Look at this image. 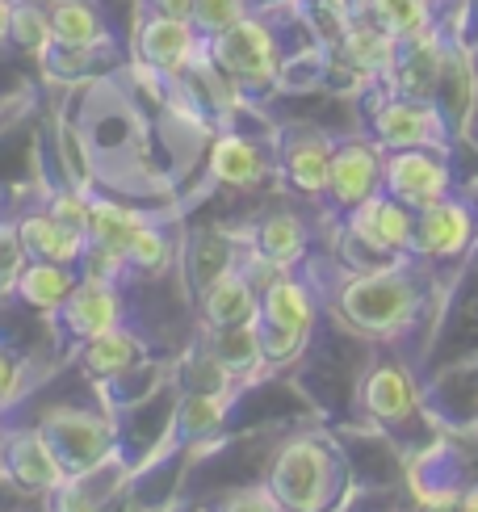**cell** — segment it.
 Here are the masks:
<instances>
[{"label": "cell", "mask_w": 478, "mask_h": 512, "mask_svg": "<svg viewBox=\"0 0 478 512\" xmlns=\"http://www.w3.org/2000/svg\"><path fill=\"white\" fill-rule=\"evenodd\" d=\"M269 492L286 512H332L344 492V462L328 441L294 437L269 466Z\"/></svg>", "instance_id": "cell-1"}, {"label": "cell", "mask_w": 478, "mask_h": 512, "mask_svg": "<svg viewBox=\"0 0 478 512\" xmlns=\"http://www.w3.org/2000/svg\"><path fill=\"white\" fill-rule=\"evenodd\" d=\"M340 315L365 336H395L416 319L424 303V286L403 261L386 269H369L344 282L340 290Z\"/></svg>", "instance_id": "cell-2"}, {"label": "cell", "mask_w": 478, "mask_h": 512, "mask_svg": "<svg viewBox=\"0 0 478 512\" xmlns=\"http://www.w3.org/2000/svg\"><path fill=\"white\" fill-rule=\"evenodd\" d=\"M206 55L214 59V68L244 93H269L281 76V55H277L273 30L260 17H244L227 34L210 38Z\"/></svg>", "instance_id": "cell-3"}, {"label": "cell", "mask_w": 478, "mask_h": 512, "mask_svg": "<svg viewBox=\"0 0 478 512\" xmlns=\"http://www.w3.org/2000/svg\"><path fill=\"white\" fill-rule=\"evenodd\" d=\"M38 429L55 450V458L68 466L72 479L101 471L105 458L114 454V429L84 408H55V412H47V420H42Z\"/></svg>", "instance_id": "cell-4"}, {"label": "cell", "mask_w": 478, "mask_h": 512, "mask_svg": "<svg viewBox=\"0 0 478 512\" xmlns=\"http://www.w3.org/2000/svg\"><path fill=\"white\" fill-rule=\"evenodd\" d=\"M369 131L386 152H407V147H441L445 152V114L437 110V101L390 93L369 110Z\"/></svg>", "instance_id": "cell-5"}, {"label": "cell", "mask_w": 478, "mask_h": 512, "mask_svg": "<svg viewBox=\"0 0 478 512\" xmlns=\"http://www.w3.org/2000/svg\"><path fill=\"white\" fill-rule=\"evenodd\" d=\"M344 219H349L344 223L349 240L361 244L365 252H374L382 265H395L403 252H411V240H416V210L390 194L369 198L365 206L349 210Z\"/></svg>", "instance_id": "cell-6"}, {"label": "cell", "mask_w": 478, "mask_h": 512, "mask_svg": "<svg viewBox=\"0 0 478 512\" xmlns=\"http://www.w3.org/2000/svg\"><path fill=\"white\" fill-rule=\"evenodd\" d=\"M382 194L399 198L411 210H424L432 202L449 198V164L441 147H407V152L386 156L382 173Z\"/></svg>", "instance_id": "cell-7"}, {"label": "cell", "mask_w": 478, "mask_h": 512, "mask_svg": "<svg viewBox=\"0 0 478 512\" xmlns=\"http://www.w3.org/2000/svg\"><path fill=\"white\" fill-rule=\"evenodd\" d=\"M332 156H336V139H328L319 126H286L277 139V168L286 185L298 189L302 198L328 194Z\"/></svg>", "instance_id": "cell-8"}, {"label": "cell", "mask_w": 478, "mask_h": 512, "mask_svg": "<svg viewBox=\"0 0 478 512\" xmlns=\"http://www.w3.org/2000/svg\"><path fill=\"white\" fill-rule=\"evenodd\" d=\"M382 173H386V156L378 152V143H369V139L336 143L328 202L340 210V215H349V210H357L369 198L382 194Z\"/></svg>", "instance_id": "cell-9"}, {"label": "cell", "mask_w": 478, "mask_h": 512, "mask_svg": "<svg viewBox=\"0 0 478 512\" xmlns=\"http://www.w3.org/2000/svg\"><path fill=\"white\" fill-rule=\"evenodd\" d=\"M0 462H5L9 479L21 487V492H63L72 483L68 466L55 458V450L42 437V429H17L0 445Z\"/></svg>", "instance_id": "cell-10"}, {"label": "cell", "mask_w": 478, "mask_h": 512, "mask_svg": "<svg viewBox=\"0 0 478 512\" xmlns=\"http://www.w3.org/2000/svg\"><path fill=\"white\" fill-rule=\"evenodd\" d=\"M198 42H202V34L193 30V21L147 9V17L139 21V34H135V55L151 72H185L193 55H198Z\"/></svg>", "instance_id": "cell-11"}, {"label": "cell", "mask_w": 478, "mask_h": 512, "mask_svg": "<svg viewBox=\"0 0 478 512\" xmlns=\"http://www.w3.org/2000/svg\"><path fill=\"white\" fill-rule=\"evenodd\" d=\"M59 324L68 328V336L76 340H97L101 332H114L122 324V294L118 282H101V277H80V286L72 290V298L59 311Z\"/></svg>", "instance_id": "cell-12"}, {"label": "cell", "mask_w": 478, "mask_h": 512, "mask_svg": "<svg viewBox=\"0 0 478 512\" xmlns=\"http://www.w3.org/2000/svg\"><path fill=\"white\" fill-rule=\"evenodd\" d=\"M441 72H445V51L437 47V38L424 30V34L399 38V51H395V63H390L386 80H390V89H395L399 97L437 101Z\"/></svg>", "instance_id": "cell-13"}, {"label": "cell", "mask_w": 478, "mask_h": 512, "mask_svg": "<svg viewBox=\"0 0 478 512\" xmlns=\"http://www.w3.org/2000/svg\"><path fill=\"white\" fill-rule=\"evenodd\" d=\"M470 236H474L470 210L453 198H441V202L416 210V240H411V252L445 261V256H458L470 244Z\"/></svg>", "instance_id": "cell-14"}, {"label": "cell", "mask_w": 478, "mask_h": 512, "mask_svg": "<svg viewBox=\"0 0 478 512\" xmlns=\"http://www.w3.org/2000/svg\"><path fill=\"white\" fill-rule=\"evenodd\" d=\"M361 403L378 424H403V420L416 416L420 395H416V382H411V374L399 366V361H382V366H374L365 374Z\"/></svg>", "instance_id": "cell-15"}, {"label": "cell", "mask_w": 478, "mask_h": 512, "mask_svg": "<svg viewBox=\"0 0 478 512\" xmlns=\"http://www.w3.org/2000/svg\"><path fill=\"white\" fill-rule=\"evenodd\" d=\"M17 231H21V244H26L30 261H55V265H76L80 269V256H84L89 236H76V231H68L47 206L21 215Z\"/></svg>", "instance_id": "cell-16"}, {"label": "cell", "mask_w": 478, "mask_h": 512, "mask_svg": "<svg viewBox=\"0 0 478 512\" xmlns=\"http://www.w3.org/2000/svg\"><path fill=\"white\" fill-rule=\"evenodd\" d=\"M260 311V294L252 290V282L244 273L227 269L219 282H214L206 294H202V319L206 328H235V324H252Z\"/></svg>", "instance_id": "cell-17"}, {"label": "cell", "mask_w": 478, "mask_h": 512, "mask_svg": "<svg viewBox=\"0 0 478 512\" xmlns=\"http://www.w3.org/2000/svg\"><path fill=\"white\" fill-rule=\"evenodd\" d=\"M80 286V269L76 265H55V261H26L13 294L34 311H59Z\"/></svg>", "instance_id": "cell-18"}, {"label": "cell", "mask_w": 478, "mask_h": 512, "mask_svg": "<svg viewBox=\"0 0 478 512\" xmlns=\"http://www.w3.org/2000/svg\"><path fill=\"white\" fill-rule=\"evenodd\" d=\"M143 366V340L135 332H126L122 324L114 332H101L97 340L84 345V370L101 382H114V378H126Z\"/></svg>", "instance_id": "cell-19"}, {"label": "cell", "mask_w": 478, "mask_h": 512, "mask_svg": "<svg viewBox=\"0 0 478 512\" xmlns=\"http://www.w3.org/2000/svg\"><path fill=\"white\" fill-rule=\"evenodd\" d=\"M206 353L219 361V366H223L235 382L256 378L260 366H265V353H260V336H256V319H252V324H235V328H210Z\"/></svg>", "instance_id": "cell-20"}, {"label": "cell", "mask_w": 478, "mask_h": 512, "mask_svg": "<svg viewBox=\"0 0 478 512\" xmlns=\"http://www.w3.org/2000/svg\"><path fill=\"white\" fill-rule=\"evenodd\" d=\"M260 324H277V328H294V332H311L315 328V294L307 282H298L294 273H286L273 290L260 294Z\"/></svg>", "instance_id": "cell-21"}, {"label": "cell", "mask_w": 478, "mask_h": 512, "mask_svg": "<svg viewBox=\"0 0 478 512\" xmlns=\"http://www.w3.org/2000/svg\"><path fill=\"white\" fill-rule=\"evenodd\" d=\"M210 173H214V181L244 189L265 177V160H260L256 143H248L244 135H219L210 147Z\"/></svg>", "instance_id": "cell-22"}, {"label": "cell", "mask_w": 478, "mask_h": 512, "mask_svg": "<svg viewBox=\"0 0 478 512\" xmlns=\"http://www.w3.org/2000/svg\"><path fill=\"white\" fill-rule=\"evenodd\" d=\"M307 240H311L307 223H302L294 210H273V215H265V219H260V227L252 231V244L265 256H273V261H281V265L302 261Z\"/></svg>", "instance_id": "cell-23"}, {"label": "cell", "mask_w": 478, "mask_h": 512, "mask_svg": "<svg viewBox=\"0 0 478 512\" xmlns=\"http://www.w3.org/2000/svg\"><path fill=\"white\" fill-rule=\"evenodd\" d=\"M151 219L130 210L122 202H110V198H93V219H89V240L93 244H105L114 252H130V244L139 240V231L147 227Z\"/></svg>", "instance_id": "cell-24"}, {"label": "cell", "mask_w": 478, "mask_h": 512, "mask_svg": "<svg viewBox=\"0 0 478 512\" xmlns=\"http://www.w3.org/2000/svg\"><path fill=\"white\" fill-rule=\"evenodd\" d=\"M235 265H239V256H235L231 240L214 236V231H202V236L189 240V286H193V294H198V298Z\"/></svg>", "instance_id": "cell-25"}, {"label": "cell", "mask_w": 478, "mask_h": 512, "mask_svg": "<svg viewBox=\"0 0 478 512\" xmlns=\"http://www.w3.org/2000/svg\"><path fill=\"white\" fill-rule=\"evenodd\" d=\"M227 420V387L219 391H189L177 408V437L181 441H202L214 437Z\"/></svg>", "instance_id": "cell-26"}, {"label": "cell", "mask_w": 478, "mask_h": 512, "mask_svg": "<svg viewBox=\"0 0 478 512\" xmlns=\"http://www.w3.org/2000/svg\"><path fill=\"white\" fill-rule=\"evenodd\" d=\"M51 26L59 42H72V47H105L110 30L97 17V9H89L84 0H55L51 5Z\"/></svg>", "instance_id": "cell-27"}, {"label": "cell", "mask_w": 478, "mask_h": 512, "mask_svg": "<svg viewBox=\"0 0 478 512\" xmlns=\"http://www.w3.org/2000/svg\"><path fill=\"white\" fill-rule=\"evenodd\" d=\"M9 42L26 55H42L55 42L51 26V9L34 5V0H13V17H9Z\"/></svg>", "instance_id": "cell-28"}, {"label": "cell", "mask_w": 478, "mask_h": 512, "mask_svg": "<svg viewBox=\"0 0 478 512\" xmlns=\"http://www.w3.org/2000/svg\"><path fill=\"white\" fill-rule=\"evenodd\" d=\"M369 17H374L386 34L411 38V34L428 30V0H369Z\"/></svg>", "instance_id": "cell-29"}, {"label": "cell", "mask_w": 478, "mask_h": 512, "mask_svg": "<svg viewBox=\"0 0 478 512\" xmlns=\"http://www.w3.org/2000/svg\"><path fill=\"white\" fill-rule=\"evenodd\" d=\"M244 17H252V0H193V30L202 34V42L227 34Z\"/></svg>", "instance_id": "cell-30"}, {"label": "cell", "mask_w": 478, "mask_h": 512, "mask_svg": "<svg viewBox=\"0 0 478 512\" xmlns=\"http://www.w3.org/2000/svg\"><path fill=\"white\" fill-rule=\"evenodd\" d=\"M168 261H172V240H168V231H160L156 223H147V227L139 231V240L130 244V252H126V269L151 277V273H164Z\"/></svg>", "instance_id": "cell-31"}, {"label": "cell", "mask_w": 478, "mask_h": 512, "mask_svg": "<svg viewBox=\"0 0 478 512\" xmlns=\"http://www.w3.org/2000/svg\"><path fill=\"white\" fill-rule=\"evenodd\" d=\"M93 51H97V47H72V42H59V38H55L38 59H42V68H47V76H55V80H76V76H89V72H93V63H97Z\"/></svg>", "instance_id": "cell-32"}, {"label": "cell", "mask_w": 478, "mask_h": 512, "mask_svg": "<svg viewBox=\"0 0 478 512\" xmlns=\"http://www.w3.org/2000/svg\"><path fill=\"white\" fill-rule=\"evenodd\" d=\"M256 336H260V353H265V366H286V361H294L302 349H307V336H311V332L260 324V319H256Z\"/></svg>", "instance_id": "cell-33"}, {"label": "cell", "mask_w": 478, "mask_h": 512, "mask_svg": "<svg viewBox=\"0 0 478 512\" xmlns=\"http://www.w3.org/2000/svg\"><path fill=\"white\" fill-rule=\"evenodd\" d=\"M47 210L51 215L76 231V236H89V219H93V198H84L80 189H55V194L47 198Z\"/></svg>", "instance_id": "cell-34"}, {"label": "cell", "mask_w": 478, "mask_h": 512, "mask_svg": "<svg viewBox=\"0 0 478 512\" xmlns=\"http://www.w3.org/2000/svg\"><path fill=\"white\" fill-rule=\"evenodd\" d=\"M130 269H126V252H114L105 244H84V256H80V277H101V282H122Z\"/></svg>", "instance_id": "cell-35"}, {"label": "cell", "mask_w": 478, "mask_h": 512, "mask_svg": "<svg viewBox=\"0 0 478 512\" xmlns=\"http://www.w3.org/2000/svg\"><path fill=\"white\" fill-rule=\"evenodd\" d=\"M26 244H21L17 223H0V294L17 286L21 269H26Z\"/></svg>", "instance_id": "cell-36"}, {"label": "cell", "mask_w": 478, "mask_h": 512, "mask_svg": "<svg viewBox=\"0 0 478 512\" xmlns=\"http://www.w3.org/2000/svg\"><path fill=\"white\" fill-rule=\"evenodd\" d=\"M214 512H286V508L277 504V496L269 492V483H265V487H244V492L227 496Z\"/></svg>", "instance_id": "cell-37"}, {"label": "cell", "mask_w": 478, "mask_h": 512, "mask_svg": "<svg viewBox=\"0 0 478 512\" xmlns=\"http://www.w3.org/2000/svg\"><path fill=\"white\" fill-rule=\"evenodd\" d=\"M21 382H26V361H21L9 345H0V408L13 403V395L21 391Z\"/></svg>", "instance_id": "cell-38"}, {"label": "cell", "mask_w": 478, "mask_h": 512, "mask_svg": "<svg viewBox=\"0 0 478 512\" xmlns=\"http://www.w3.org/2000/svg\"><path fill=\"white\" fill-rule=\"evenodd\" d=\"M151 13H164V17H181L189 21L193 17V0H147Z\"/></svg>", "instance_id": "cell-39"}, {"label": "cell", "mask_w": 478, "mask_h": 512, "mask_svg": "<svg viewBox=\"0 0 478 512\" xmlns=\"http://www.w3.org/2000/svg\"><path fill=\"white\" fill-rule=\"evenodd\" d=\"M453 512H478V487H470V492L458 496V508Z\"/></svg>", "instance_id": "cell-40"}, {"label": "cell", "mask_w": 478, "mask_h": 512, "mask_svg": "<svg viewBox=\"0 0 478 512\" xmlns=\"http://www.w3.org/2000/svg\"><path fill=\"white\" fill-rule=\"evenodd\" d=\"M9 17H13V0H0V42L9 38Z\"/></svg>", "instance_id": "cell-41"}, {"label": "cell", "mask_w": 478, "mask_h": 512, "mask_svg": "<svg viewBox=\"0 0 478 512\" xmlns=\"http://www.w3.org/2000/svg\"><path fill=\"white\" fill-rule=\"evenodd\" d=\"M277 5H286V0H252V9H277Z\"/></svg>", "instance_id": "cell-42"}, {"label": "cell", "mask_w": 478, "mask_h": 512, "mask_svg": "<svg viewBox=\"0 0 478 512\" xmlns=\"http://www.w3.org/2000/svg\"><path fill=\"white\" fill-rule=\"evenodd\" d=\"M5 437H9V433H5V416H0V445H5Z\"/></svg>", "instance_id": "cell-43"}]
</instances>
